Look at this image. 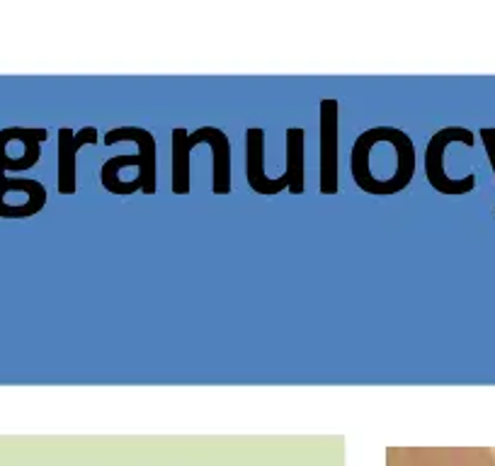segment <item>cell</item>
<instances>
[{
  "mask_svg": "<svg viewBox=\"0 0 495 466\" xmlns=\"http://www.w3.org/2000/svg\"><path fill=\"white\" fill-rule=\"evenodd\" d=\"M318 190L321 195L338 192V134H340V102L323 98L318 105Z\"/></svg>",
  "mask_w": 495,
  "mask_h": 466,
  "instance_id": "obj_2",
  "label": "cell"
},
{
  "mask_svg": "<svg viewBox=\"0 0 495 466\" xmlns=\"http://www.w3.org/2000/svg\"><path fill=\"white\" fill-rule=\"evenodd\" d=\"M139 168L141 166V158L139 153L136 156H132V153H124V156H112L110 161L102 163V170H100V178H102V187H105L110 195H134V192L141 190V178L136 175V178L132 180V183H122V178H119V173H122V168Z\"/></svg>",
  "mask_w": 495,
  "mask_h": 466,
  "instance_id": "obj_9",
  "label": "cell"
},
{
  "mask_svg": "<svg viewBox=\"0 0 495 466\" xmlns=\"http://www.w3.org/2000/svg\"><path fill=\"white\" fill-rule=\"evenodd\" d=\"M199 144H209L214 153L212 192L214 195H231V139L216 127H199L190 132V149Z\"/></svg>",
  "mask_w": 495,
  "mask_h": 466,
  "instance_id": "obj_6",
  "label": "cell"
},
{
  "mask_svg": "<svg viewBox=\"0 0 495 466\" xmlns=\"http://www.w3.org/2000/svg\"><path fill=\"white\" fill-rule=\"evenodd\" d=\"M122 141H134L139 146V178H141V192L144 195H156V175H158V163H156V136L149 129L141 127H117L110 129L102 139V144H122Z\"/></svg>",
  "mask_w": 495,
  "mask_h": 466,
  "instance_id": "obj_5",
  "label": "cell"
},
{
  "mask_svg": "<svg viewBox=\"0 0 495 466\" xmlns=\"http://www.w3.org/2000/svg\"><path fill=\"white\" fill-rule=\"evenodd\" d=\"M246 180L258 195L275 197L289 187L287 175L267 178L265 173V129L250 127L246 129Z\"/></svg>",
  "mask_w": 495,
  "mask_h": 466,
  "instance_id": "obj_4",
  "label": "cell"
},
{
  "mask_svg": "<svg viewBox=\"0 0 495 466\" xmlns=\"http://www.w3.org/2000/svg\"><path fill=\"white\" fill-rule=\"evenodd\" d=\"M190 132L173 129L170 134V192L173 195H190L192 175H190Z\"/></svg>",
  "mask_w": 495,
  "mask_h": 466,
  "instance_id": "obj_7",
  "label": "cell"
},
{
  "mask_svg": "<svg viewBox=\"0 0 495 466\" xmlns=\"http://www.w3.org/2000/svg\"><path fill=\"white\" fill-rule=\"evenodd\" d=\"M98 129L83 127L78 132L68 127L59 129V195H76L78 192V151L83 146L98 144Z\"/></svg>",
  "mask_w": 495,
  "mask_h": 466,
  "instance_id": "obj_3",
  "label": "cell"
},
{
  "mask_svg": "<svg viewBox=\"0 0 495 466\" xmlns=\"http://www.w3.org/2000/svg\"><path fill=\"white\" fill-rule=\"evenodd\" d=\"M306 132L301 127L287 129V170L284 175L289 178L287 190L292 195H301L306 190Z\"/></svg>",
  "mask_w": 495,
  "mask_h": 466,
  "instance_id": "obj_8",
  "label": "cell"
},
{
  "mask_svg": "<svg viewBox=\"0 0 495 466\" xmlns=\"http://www.w3.org/2000/svg\"><path fill=\"white\" fill-rule=\"evenodd\" d=\"M449 144H464V146H474L476 136L474 132L464 127H445L440 132H435L428 141V149H425V175H428V183L435 192L440 195H469L476 187V175L469 173L464 178H452L447 175L445 168V151Z\"/></svg>",
  "mask_w": 495,
  "mask_h": 466,
  "instance_id": "obj_1",
  "label": "cell"
},
{
  "mask_svg": "<svg viewBox=\"0 0 495 466\" xmlns=\"http://www.w3.org/2000/svg\"><path fill=\"white\" fill-rule=\"evenodd\" d=\"M481 141H483V146H486V153H488V163H491V168H493V175H495V129L493 127H483L481 132Z\"/></svg>",
  "mask_w": 495,
  "mask_h": 466,
  "instance_id": "obj_10",
  "label": "cell"
}]
</instances>
